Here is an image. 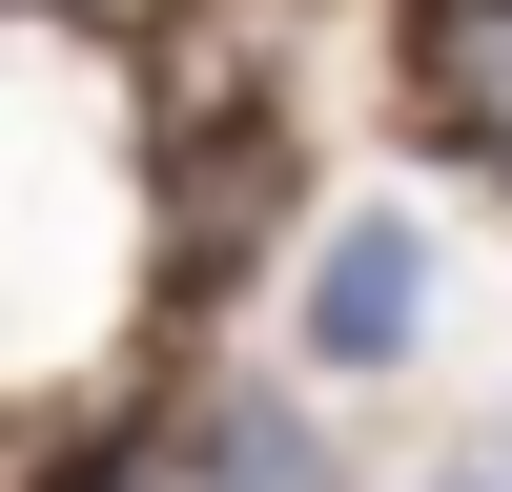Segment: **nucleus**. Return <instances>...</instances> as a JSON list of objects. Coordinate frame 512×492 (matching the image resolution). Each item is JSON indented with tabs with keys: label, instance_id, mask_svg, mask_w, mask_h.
Returning <instances> with one entry per match:
<instances>
[{
	"label": "nucleus",
	"instance_id": "2",
	"mask_svg": "<svg viewBox=\"0 0 512 492\" xmlns=\"http://www.w3.org/2000/svg\"><path fill=\"white\" fill-rule=\"evenodd\" d=\"M205 492H328V451L287 431V410H226V431H205Z\"/></svg>",
	"mask_w": 512,
	"mask_h": 492
},
{
	"label": "nucleus",
	"instance_id": "3",
	"mask_svg": "<svg viewBox=\"0 0 512 492\" xmlns=\"http://www.w3.org/2000/svg\"><path fill=\"white\" fill-rule=\"evenodd\" d=\"M492 492H512V431H492Z\"/></svg>",
	"mask_w": 512,
	"mask_h": 492
},
{
	"label": "nucleus",
	"instance_id": "1",
	"mask_svg": "<svg viewBox=\"0 0 512 492\" xmlns=\"http://www.w3.org/2000/svg\"><path fill=\"white\" fill-rule=\"evenodd\" d=\"M410 328H431V226L410 205H349L308 246V369H390Z\"/></svg>",
	"mask_w": 512,
	"mask_h": 492
}]
</instances>
